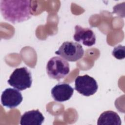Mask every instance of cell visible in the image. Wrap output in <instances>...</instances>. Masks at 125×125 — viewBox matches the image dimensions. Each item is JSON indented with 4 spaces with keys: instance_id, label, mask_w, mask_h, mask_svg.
Instances as JSON below:
<instances>
[{
    "instance_id": "2",
    "label": "cell",
    "mask_w": 125,
    "mask_h": 125,
    "mask_svg": "<svg viewBox=\"0 0 125 125\" xmlns=\"http://www.w3.org/2000/svg\"><path fill=\"white\" fill-rule=\"evenodd\" d=\"M46 69L48 76L58 81L64 78L70 71L69 63L59 56L51 58L47 63Z\"/></svg>"
},
{
    "instance_id": "10",
    "label": "cell",
    "mask_w": 125,
    "mask_h": 125,
    "mask_svg": "<svg viewBox=\"0 0 125 125\" xmlns=\"http://www.w3.org/2000/svg\"><path fill=\"white\" fill-rule=\"evenodd\" d=\"M98 125H121V120L119 115L111 110L103 112L97 121Z\"/></svg>"
},
{
    "instance_id": "9",
    "label": "cell",
    "mask_w": 125,
    "mask_h": 125,
    "mask_svg": "<svg viewBox=\"0 0 125 125\" xmlns=\"http://www.w3.org/2000/svg\"><path fill=\"white\" fill-rule=\"evenodd\" d=\"M44 120V117L38 110L26 111L21 116V125H41Z\"/></svg>"
},
{
    "instance_id": "4",
    "label": "cell",
    "mask_w": 125,
    "mask_h": 125,
    "mask_svg": "<svg viewBox=\"0 0 125 125\" xmlns=\"http://www.w3.org/2000/svg\"><path fill=\"white\" fill-rule=\"evenodd\" d=\"M55 53L67 61L76 62L83 57L84 50L79 43L64 42Z\"/></svg>"
},
{
    "instance_id": "6",
    "label": "cell",
    "mask_w": 125,
    "mask_h": 125,
    "mask_svg": "<svg viewBox=\"0 0 125 125\" xmlns=\"http://www.w3.org/2000/svg\"><path fill=\"white\" fill-rule=\"evenodd\" d=\"M23 99L22 94L19 90L11 88L5 89L1 96V103L4 106L9 108L18 106Z\"/></svg>"
},
{
    "instance_id": "5",
    "label": "cell",
    "mask_w": 125,
    "mask_h": 125,
    "mask_svg": "<svg viewBox=\"0 0 125 125\" xmlns=\"http://www.w3.org/2000/svg\"><path fill=\"white\" fill-rule=\"evenodd\" d=\"M98 85L96 81L88 75L77 76L75 80V89L85 96H90L97 91Z\"/></svg>"
},
{
    "instance_id": "3",
    "label": "cell",
    "mask_w": 125,
    "mask_h": 125,
    "mask_svg": "<svg viewBox=\"0 0 125 125\" xmlns=\"http://www.w3.org/2000/svg\"><path fill=\"white\" fill-rule=\"evenodd\" d=\"M8 84L19 90L22 91L31 86V73L25 67L15 69L7 81Z\"/></svg>"
},
{
    "instance_id": "11",
    "label": "cell",
    "mask_w": 125,
    "mask_h": 125,
    "mask_svg": "<svg viewBox=\"0 0 125 125\" xmlns=\"http://www.w3.org/2000/svg\"><path fill=\"white\" fill-rule=\"evenodd\" d=\"M112 55L117 59H124L125 58V47L122 45L115 47L112 52Z\"/></svg>"
},
{
    "instance_id": "1",
    "label": "cell",
    "mask_w": 125,
    "mask_h": 125,
    "mask_svg": "<svg viewBox=\"0 0 125 125\" xmlns=\"http://www.w3.org/2000/svg\"><path fill=\"white\" fill-rule=\"evenodd\" d=\"M31 0H0V9L3 18L15 24L27 21L33 16Z\"/></svg>"
},
{
    "instance_id": "8",
    "label": "cell",
    "mask_w": 125,
    "mask_h": 125,
    "mask_svg": "<svg viewBox=\"0 0 125 125\" xmlns=\"http://www.w3.org/2000/svg\"><path fill=\"white\" fill-rule=\"evenodd\" d=\"M74 89L65 83H59L51 89L53 99L58 102H63L69 100L73 95Z\"/></svg>"
},
{
    "instance_id": "7",
    "label": "cell",
    "mask_w": 125,
    "mask_h": 125,
    "mask_svg": "<svg viewBox=\"0 0 125 125\" xmlns=\"http://www.w3.org/2000/svg\"><path fill=\"white\" fill-rule=\"evenodd\" d=\"M75 33L73 36L74 41L82 42L84 45L91 46L95 44L96 36L94 32L90 28H83L77 25L75 27Z\"/></svg>"
}]
</instances>
